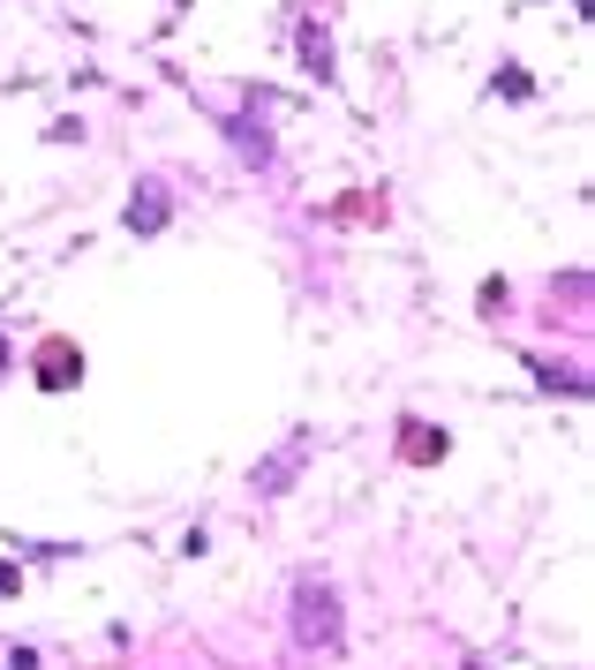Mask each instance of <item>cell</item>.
Returning a JSON list of instances; mask_svg holds the SVG:
<instances>
[{
    "mask_svg": "<svg viewBox=\"0 0 595 670\" xmlns=\"http://www.w3.org/2000/svg\"><path fill=\"white\" fill-rule=\"evenodd\" d=\"M301 453H309V437H287V453L272 467H256V498H272V490H287L295 482V467H301Z\"/></svg>",
    "mask_w": 595,
    "mask_h": 670,
    "instance_id": "277c9868",
    "label": "cell"
},
{
    "mask_svg": "<svg viewBox=\"0 0 595 670\" xmlns=\"http://www.w3.org/2000/svg\"><path fill=\"white\" fill-rule=\"evenodd\" d=\"M287 618H295V648H317V656L340 648V595H332L325 581H295Z\"/></svg>",
    "mask_w": 595,
    "mask_h": 670,
    "instance_id": "6da1fadb",
    "label": "cell"
},
{
    "mask_svg": "<svg viewBox=\"0 0 595 670\" xmlns=\"http://www.w3.org/2000/svg\"><path fill=\"white\" fill-rule=\"evenodd\" d=\"M76 377H84V354H76L68 339H45V347H39V384H45V392H68Z\"/></svg>",
    "mask_w": 595,
    "mask_h": 670,
    "instance_id": "7a4b0ae2",
    "label": "cell"
},
{
    "mask_svg": "<svg viewBox=\"0 0 595 670\" xmlns=\"http://www.w3.org/2000/svg\"><path fill=\"white\" fill-rule=\"evenodd\" d=\"M0 370H8V347H0Z\"/></svg>",
    "mask_w": 595,
    "mask_h": 670,
    "instance_id": "5b68a950",
    "label": "cell"
},
{
    "mask_svg": "<svg viewBox=\"0 0 595 670\" xmlns=\"http://www.w3.org/2000/svg\"><path fill=\"white\" fill-rule=\"evenodd\" d=\"M128 226H136V234H159V226H167V189H159V181H144V189L128 196Z\"/></svg>",
    "mask_w": 595,
    "mask_h": 670,
    "instance_id": "3957f363",
    "label": "cell"
}]
</instances>
